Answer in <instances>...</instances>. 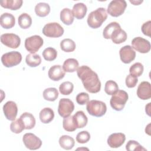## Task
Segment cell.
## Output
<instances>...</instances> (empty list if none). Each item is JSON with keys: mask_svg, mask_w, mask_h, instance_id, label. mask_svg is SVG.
<instances>
[{"mask_svg": "<svg viewBox=\"0 0 151 151\" xmlns=\"http://www.w3.org/2000/svg\"><path fill=\"white\" fill-rule=\"evenodd\" d=\"M74 104L69 99L63 98L60 100L58 107V113L60 116L64 118L70 116L74 111Z\"/></svg>", "mask_w": 151, "mask_h": 151, "instance_id": "obj_9", "label": "cell"}, {"mask_svg": "<svg viewBox=\"0 0 151 151\" xmlns=\"http://www.w3.org/2000/svg\"><path fill=\"white\" fill-rule=\"evenodd\" d=\"M126 149L128 151H147L139 143L133 140H130L126 145Z\"/></svg>", "mask_w": 151, "mask_h": 151, "instance_id": "obj_40", "label": "cell"}, {"mask_svg": "<svg viewBox=\"0 0 151 151\" xmlns=\"http://www.w3.org/2000/svg\"><path fill=\"white\" fill-rule=\"evenodd\" d=\"M63 126L65 130L67 132H74L77 128L73 119V116H69L64 117L63 121Z\"/></svg>", "mask_w": 151, "mask_h": 151, "instance_id": "obj_34", "label": "cell"}, {"mask_svg": "<svg viewBox=\"0 0 151 151\" xmlns=\"http://www.w3.org/2000/svg\"><path fill=\"white\" fill-rule=\"evenodd\" d=\"M65 72L60 65H54L50 67L48 70V75L49 78L55 81H59L64 78Z\"/></svg>", "mask_w": 151, "mask_h": 151, "instance_id": "obj_17", "label": "cell"}, {"mask_svg": "<svg viewBox=\"0 0 151 151\" xmlns=\"http://www.w3.org/2000/svg\"><path fill=\"white\" fill-rule=\"evenodd\" d=\"M27 64L31 67H35L41 63V58L37 54H29L27 55L25 58Z\"/></svg>", "mask_w": 151, "mask_h": 151, "instance_id": "obj_29", "label": "cell"}, {"mask_svg": "<svg viewBox=\"0 0 151 151\" xmlns=\"http://www.w3.org/2000/svg\"><path fill=\"white\" fill-rule=\"evenodd\" d=\"M77 74L87 91L91 93H97L100 91L101 82L98 75L89 67L80 66L77 70Z\"/></svg>", "mask_w": 151, "mask_h": 151, "instance_id": "obj_1", "label": "cell"}, {"mask_svg": "<svg viewBox=\"0 0 151 151\" xmlns=\"http://www.w3.org/2000/svg\"><path fill=\"white\" fill-rule=\"evenodd\" d=\"M60 20L67 25L72 24L74 21V15L72 11L67 8L63 9L60 12Z\"/></svg>", "mask_w": 151, "mask_h": 151, "instance_id": "obj_25", "label": "cell"}, {"mask_svg": "<svg viewBox=\"0 0 151 151\" xmlns=\"http://www.w3.org/2000/svg\"><path fill=\"white\" fill-rule=\"evenodd\" d=\"M42 57L48 61L54 60L57 57V52L56 50L52 47H48L45 48L42 52Z\"/></svg>", "mask_w": 151, "mask_h": 151, "instance_id": "obj_35", "label": "cell"}, {"mask_svg": "<svg viewBox=\"0 0 151 151\" xmlns=\"http://www.w3.org/2000/svg\"><path fill=\"white\" fill-rule=\"evenodd\" d=\"M1 42L11 48H17L21 44V39L18 35L13 33H6L1 36Z\"/></svg>", "mask_w": 151, "mask_h": 151, "instance_id": "obj_11", "label": "cell"}, {"mask_svg": "<svg viewBox=\"0 0 151 151\" xmlns=\"http://www.w3.org/2000/svg\"><path fill=\"white\" fill-rule=\"evenodd\" d=\"M78 62L75 58H68L64 61L63 68L65 71V72L67 73H73L78 68Z\"/></svg>", "mask_w": 151, "mask_h": 151, "instance_id": "obj_26", "label": "cell"}, {"mask_svg": "<svg viewBox=\"0 0 151 151\" xmlns=\"http://www.w3.org/2000/svg\"><path fill=\"white\" fill-rule=\"evenodd\" d=\"M76 101L80 105H84L89 101V96L87 93L82 92L76 96Z\"/></svg>", "mask_w": 151, "mask_h": 151, "instance_id": "obj_42", "label": "cell"}, {"mask_svg": "<svg viewBox=\"0 0 151 151\" xmlns=\"http://www.w3.org/2000/svg\"><path fill=\"white\" fill-rule=\"evenodd\" d=\"M121 61L125 64H129L135 59L136 52L130 45H125L119 51Z\"/></svg>", "mask_w": 151, "mask_h": 151, "instance_id": "obj_13", "label": "cell"}, {"mask_svg": "<svg viewBox=\"0 0 151 151\" xmlns=\"http://www.w3.org/2000/svg\"><path fill=\"white\" fill-rule=\"evenodd\" d=\"M22 0H3L1 1V6L4 8L11 10H17L19 9L22 5Z\"/></svg>", "mask_w": 151, "mask_h": 151, "instance_id": "obj_24", "label": "cell"}, {"mask_svg": "<svg viewBox=\"0 0 151 151\" xmlns=\"http://www.w3.org/2000/svg\"><path fill=\"white\" fill-rule=\"evenodd\" d=\"M107 18V14L104 8H99L91 12L87 18L88 25L94 29H96L101 26Z\"/></svg>", "mask_w": 151, "mask_h": 151, "instance_id": "obj_2", "label": "cell"}, {"mask_svg": "<svg viewBox=\"0 0 151 151\" xmlns=\"http://www.w3.org/2000/svg\"><path fill=\"white\" fill-rule=\"evenodd\" d=\"M63 28L57 22H50L44 25L42 28L43 34L48 37L58 38L64 34Z\"/></svg>", "mask_w": 151, "mask_h": 151, "instance_id": "obj_7", "label": "cell"}, {"mask_svg": "<svg viewBox=\"0 0 151 151\" xmlns=\"http://www.w3.org/2000/svg\"><path fill=\"white\" fill-rule=\"evenodd\" d=\"M58 90L54 87L47 88L43 91V97L45 100L49 101H54L58 98Z\"/></svg>", "mask_w": 151, "mask_h": 151, "instance_id": "obj_32", "label": "cell"}, {"mask_svg": "<svg viewBox=\"0 0 151 151\" xmlns=\"http://www.w3.org/2000/svg\"><path fill=\"white\" fill-rule=\"evenodd\" d=\"M24 129H25V126L20 118L16 120L12 121L10 124V130L14 133H20Z\"/></svg>", "mask_w": 151, "mask_h": 151, "instance_id": "obj_36", "label": "cell"}, {"mask_svg": "<svg viewBox=\"0 0 151 151\" xmlns=\"http://www.w3.org/2000/svg\"><path fill=\"white\" fill-rule=\"evenodd\" d=\"M127 6V3L124 0L111 1L107 6L108 14L113 17H117L122 15Z\"/></svg>", "mask_w": 151, "mask_h": 151, "instance_id": "obj_6", "label": "cell"}, {"mask_svg": "<svg viewBox=\"0 0 151 151\" xmlns=\"http://www.w3.org/2000/svg\"><path fill=\"white\" fill-rule=\"evenodd\" d=\"M50 12V6L45 2H40L35 6V12L36 15L40 17H46Z\"/></svg>", "mask_w": 151, "mask_h": 151, "instance_id": "obj_27", "label": "cell"}, {"mask_svg": "<svg viewBox=\"0 0 151 151\" xmlns=\"http://www.w3.org/2000/svg\"><path fill=\"white\" fill-rule=\"evenodd\" d=\"M121 28L120 24L117 22H112L109 24L104 29L103 36L105 39H110L112 34L115 30Z\"/></svg>", "mask_w": 151, "mask_h": 151, "instance_id": "obj_30", "label": "cell"}, {"mask_svg": "<svg viewBox=\"0 0 151 151\" xmlns=\"http://www.w3.org/2000/svg\"><path fill=\"white\" fill-rule=\"evenodd\" d=\"M19 118L23 122L25 129L30 130L34 127L35 125V119L31 113L25 112L21 115Z\"/></svg>", "mask_w": 151, "mask_h": 151, "instance_id": "obj_21", "label": "cell"}, {"mask_svg": "<svg viewBox=\"0 0 151 151\" xmlns=\"http://www.w3.org/2000/svg\"><path fill=\"white\" fill-rule=\"evenodd\" d=\"M131 43L132 47L140 53H147L150 50V42L143 38L135 37L132 40Z\"/></svg>", "mask_w": 151, "mask_h": 151, "instance_id": "obj_12", "label": "cell"}, {"mask_svg": "<svg viewBox=\"0 0 151 151\" xmlns=\"http://www.w3.org/2000/svg\"><path fill=\"white\" fill-rule=\"evenodd\" d=\"M73 119L77 128L80 129L84 127L88 122V119L84 111L80 110L77 111L73 115Z\"/></svg>", "mask_w": 151, "mask_h": 151, "instance_id": "obj_20", "label": "cell"}, {"mask_svg": "<svg viewBox=\"0 0 151 151\" xmlns=\"http://www.w3.org/2000/svg\"><path fill=\"white\" fill-rule=\"evenodd\" d=\"M137 95L142 100H148L151 97V86L148 81L140 83L137 89Z\"/></svg>", "mask_w": 151, "mask_h": 151, "instance_id": "obj_16", "label": "cell"}, {"mask_svg": "<svg viewBox=\"0 0 151 151\" xmlns=\"http://www.w3.org/2000/svg\"><path fill=\"white\" fill-rule=\"evenodd\" d=\"M144 67L143 65L140 63H136L133 64L129 69L130 74L134 77H140L143 72Z\"/></svg>", "mask_w": 151, "mask_h": 151, "instance_id": "obj_38", "label": "cell"}, {"mask_svg": "<svg viewBox=\"0 0 151 151\" xmlns=\"http://www.w3.org/2000/svg\"><path fill=\"white\" fill-rule=\"evenodd\" d=\"M125 134L122 133H114L110 134L107 139V144L111 148H118L125 142Z\"/></svg>", "mask_w": 151, "mask_h": 151, "instance_id": "obj_15", "label": "cell"}, {"mask_svg": "<svg viewBox=\"0 0 151 151\" xmlns=\"http://www.w3.org/2000/svg\"><path fill=\"white\" fill-rule=\"evenodd\" d=\"M22 60L21 54L18 51H11L4 54L1 57L2 64L8 68L19 64Z\"/></svg>", "mask_w": 151, "mask_h": 151, "instance_id": "obj_5", "label": "cell"}, {"mask_svg": "<svg viewBox=\"0 0 151 151\" xmlns=\"http://www.w3.org/2000/svg\"><path fill=\"white\" fill-rule=\"evenodd\" d=\"M150 28H151V21H148L145 22L142 25V26L141 27V29L145 35L150 37V29H151Z\"/></svg>", "mask_w": 151, "mask_h": 151, "instance_id": "obj_44", "label": "cell"}, {"mask_svg": "<svg viewBox=\"0 0 151 151\" xmlns=\"http://www.w3.org/2000/svg\"><path fill=\"white\" fill-rule=\"evenodd\" d=\"M150 103H149L148 104H147V105H146V107H145V111H146V113L147 114V115L148 116H150Z\"/></svg>", "mask_w": 151, "mask_h": 151, "instance_id": "obj_45", "label": "cell"}, {"mask_svg": "<svg viewBox=\"0 0 151 151\" xmlns=\"http://www.w3.org/2000/svg\"><path fill=\"white\" fill-rule=\"evenodd\" d=\"M59 144L60 146L65 150H70L75 144L74 139L68 135H63L59 139Z\"/></svg>", "mask_w": 151, "mask_h": 151, "instance_id": "obj_28", "label": "cell"}, {"mask_svg": "<svg viewBox=\"0 0 151 151\" xmlns=\"http://www.w3.org/2000/svg\"><path fill=\"white\" fill-rule=\"evenodd\" d=\"M125 82H126V85L127 87L133 88L136 86L138 82V79L136 77H134L131 74H129L127 76L126 78Z\"/></svg>", "mask_w": 151, "mask_h": 151, "instance_id": "obj_43", "label": "cell"}, {"mask_svg": "<svg viewBox=\"0 0 151 151\" xmlns=\"http://www.w3.org/2000/svg\"><path fill=\"white\" fill-rule=\"evenodd\" d=\"M117 90H119V86L116 82L113 80H109L106 81L104 86V91L108 95H113Z\"/></svg>", "mask_w": 151, "mask_h": 151, "instance_id": "obj_37", "label": "cell"}, {"mask_svg": "<svg viewBox=\"0 0 151 151\" xmlns=\"http://www.w3.org/2000/svg\"><path fill=\"white\" fill-rule=\"evenodd\" d=\"M15 24L14 16L8 12H5L1 15L0 24L5 29H10L12 28Z\"/></svg>", "mask_w": 151, "mask_h": 151, "instance_id": "obj_18", "label": "cell"}, {"mask_svg": "<svg viewBox=\"0 0 151 151\" xmlns=\"http://www.w3.org/2000/svg\"><path fill=\"white\" fill-rule=\"evenodd\" d=\"M44 44L43 39L40 35H35L28 37L25 40V47L30 53L37 52Z\"/></svg>", "mask_w": 151, "mask_h": 151, "instance_id": "obj_8", "label": "cell"}, {"mask_svg": "<svg viewBox=\"0 0 151 151\" xmlns=\"http://www.w3.org/2000/svg\"><path fill=\"white\" fill-rule=\"evenodd\" d=\"M3 111L5 117L10 120L14 121L18 113V107L13 101H7L3 106Z\"/></svg>", "mask_w": 151, "mask_h": 151, "instance_id": "obj_14", "label": "cell"}, {"mask_svg": "<svg viewBox=\"0 0 151 151\" xmlns=\"http://www.w3.org/2000/svg\"><path fill=\"white\" fill-rule=\"evenodd\" d=\"M90 139V134L87 131H81L76 136V141L78 143H86Z\"/></svg>", "mask_w": 151, "mask_h": 151, "instance_id": "obj_41", "label": "cell"}, {"mask_svg": "<svg viewBox=\"0 0 151 151\" xmlns=\"http://www.w3.org/2000/svg\"><path fill=\"white\" fill-rule=\"evenodd\" d=\"M129 99L128 94L126 91L119 90L112 95L110 103L111 107L116 111L122 110Z\"/></svg>", "mask_w": 151, "mask_h": 151, "instance_id": "obj_3", "label": "cell"}, {"mask_svg": "<svg viewBox=\"0 0 151 151\" xmlns=\"http://www.w3.org/2000/svg\"><path fill=\"white\" fill-rule=\"evenodd\" d=\"M130 2L134 5H139L143 2V1H130Z\"/></svg>", "mask_w": 151, "mask_h": 151, "instance_id": "obj_46", "label": "cell"}, {"mask_svg": "<svg viewBox=\"0 0 151 151\" xmlns=\"http://www.w3.org/2000/svg\"><path fill=\"white\" fill-rule=\"evenodd\" d=\"M110 39H111L113 43L119 44L124 42L127 40V34L124 30L120 28L114 31L110 37Z\"/></svg>", "mask_w": 151, "mask_h": 151, "instance_id": "obj_23", "label": "cell"}, {"mask_svg": "<svg viewBox=\"0 0 151 151\" xmlns=\"http://www.w3.org/2000/svg\"><path fill=\"white\" fill-rule=\"evenodd\" d=\"M22 141L25 146L29 150H37L42 145L41 140L31 133H25L22 137Z\"/></svg>", "mask_w": 151, "mask_h": 151, "instance_id": "obj_10", "label": "cell"}, {"mask_svg": "<svg viewBox=\"0 0 151 151\" xmlns=\"http://www.w3.org/2000/svg\"><path fill=\"white\" fill-rule=\"evenodd\" d=\"M86 109L90 115L99 117L105 114L107 111V106L101 101L92 100L87 103Z\"/></svg>", "mask_w": 151, "mask_h": 151, "instance_id": "obj_4", "label": "cell"}, {"mask_svg": "<svg viewBox=\"0 0 151 151\" xmlns=\"http://www.w3.org/2000/svg\"><path fill=\"white\" fill-rule=\"evenodd\" d=\"M87 8L84 3H77L73 7L72 12L74 17L78 19H83L86 15Z\"/></svg>", "mask_w": 151, "mask_h": 151, "instance_id": "obj_19", "label": "cell"}, {"mask_svg": "<svg viewBox=\"0 0 151 151\" xmlns=\"http://www.w3.org/2000/svg\"><path fill=\"white\" fill-rule=\"evenodd\" d=\"M73 88H74V85L70 81L63 82L60 84L59 87L60 92L63 95L70 94L73 92Z\"/></svg>", "mask_w": 151, "mask_h": 151, "instance_id": "obj_39", "label": "cell"}, {"mask_svg": "<svg viewBox=\"0 0 151 151\" xmlns=\"http://www.w3.org/2000/svg\"><path fill=\"white\" fill-rule=\"evenodd\" d=\"M18 25L22 29L29 28L32 24V18L27 13H22L18 17Z\"/></svg>", "mask_w": 151, "mask_h": 151, "instance_id": "obj_31", "label": "cell"}, {"mask_svg": "<svg viewBox=\"0 0 151 151\" xmlns=\"http://www.w3.org/2000/svg\"><path fill=\"white\" fill-rule=\"evenodd\" d=\"M39 116L42 123L47 124L50 123L54 119V113L52 109L50 107H45L41 110Z\"/></svg>", "mask_w": 151, "mask_h": 151, "instance_id": "obj_22", "label": "cell"}, {"mask_svg": "<svg viewBox=\"0 0 151 151\" xmlns=\"http://www.w3.org/2000/svg\"><path fill=\"white\" fill-rule=\"evenodd\" d=\"M76 47L74 41L70 38H65L63 40L60 42L61 49L65 52H70L75 50Z\"/></svg>", "mask_w": 151, "mask_h": 151, "instance_id": "obj_33", "label": "cell"}]
</instances>
